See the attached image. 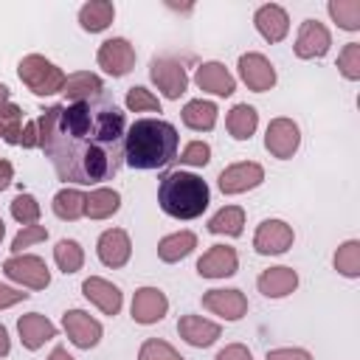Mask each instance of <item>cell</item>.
I'll use <instances>...</instances> for the list:
<instances>
[{
  "mask_svg": "<svg viewBox=\"0 0 360 360\" xmlns=\"http://www.w3.org/2000/svg\"><path fill=\"white\" fill-rule=\"evenodd\" d=\"M211 233H225V236H239L245 231V211L239 205H222L211 219H208Z\"/></svg>",
  "mask_w": 360,
  "mask_h": 360,
  "instance_id": "31",
  "label": "cell"
},
{
  "mask_svg": "<svg viewBox=\"0 0 360 360\" xmlns=\"http://www.w3.org/2000/svg\"><path fill=\"white\" fill-rule=\"evenodd\" d=\"M301 146V129L292 118H273L267 124V132H264V149L278 158V160H290Z\"/></svg>",
  "mask_w": 360,
  "mask_h": 360,
  "instance_id": "8",
  "label": "cell"
},
{
  "mask_svg": "<svg viewBox=\"0 0 360 360\" xmlns=\"http://www.w3.org/2000/svg\"><path fill=\"white\" fill-rule=\"evenodd\" d=\"M329 45H332V34L323 22L304 20L298 25V37H295V56L298 59H321V56H326Z\"/></svg>",
  "mask_w": 360,
  "mask_h": 360,
  "instance_id": "14",
  "label": "cell"
},
{
  "mask_svg": "<svg viewBox=\"0 0 360 360\" xmlns=\"http://www.w3.org/2000/svg\"><path fill=\"white\" fill-rule=\"evenodd\" d=\"M239 267V256L228 245H211L200 259H197V273L202 278H228Z\"/></svg>",
  "mask_w": 360,
  "mask_h": 360,
  "instance_id": "16",
  "label": "cell"
},
{
  "mask_svg": "<svg viewBox=\"0 0 360 360\" xmlns=\"http://www.w3.org/2000/svg\"><path fill=\"white\" fill-rule=\"evenodd\" d=\"M39 202H37V197L34 194H17L14 200H11V217L25 228V225H37V219H39Z\"/></svg>",
  "mask_w": 360,
  "mask_h": 360,
  "instance_id": "37",
  "label": "cell"
},
{
  "mask_svg": "<svg viewBox=\"0 0 360 360\" xmlns=\"http://www.w3.org/2000/svg\"><path fill=\"white\" fill-rule=\"evenodd\" d=\"M335 270L346 278H357L360 276V242L357 239H346L338 250H335Z\"/></svg>",
  "mask_w": 360,
  "mask_h": 360,
  "instance_id": "34",
  "label": "cell"
},
{
  "mask_svg": "<svg viewBox=\"0 0 360 360\" xmlns=\"http://www.w3.org/2000/svg\"><path fill=\"white\" fill-rule=\"evenodd\" d=\"M17 332H20V340H22V346H25L28 352H37V349H42L48 340L56 338V326H53L45 315H39V312L22 315V318L17 321Z\"/></svg>",
  "mask_w": 360,
  "mask_h": 360,
  "instance_id": "23",
  "label": "cell"
},
{
  "mask_svg": "<svg viewBox=\"0 0 360 360\" xmlns=\"http://www.w3.org/2000/svg\"><path fill=\"white\" fill-rule=\"evenodd\" d=\"M217 115H219L217 104H214V101H205V98H191V101L183 107V124H186L188 129H194V132H208V129H214Z\"/></svg>",
  "mask_w": 360,
  "mask_h": 360,
  "instance_id": "28",
  "label": "cell"
},
{
  "mask_svg": "<svg viewBox=\"0 0 360 360\" xmlns=\"http://www.w3.org/2000/svg\"><path fill=\"white\" fill-rule=\"evenodd\" d=\"M82 292H84V298H87L90 304H96L104 315H118V312H121L124 295H121V290H118L112 281H107V278H101V276H90V278H84Z\"/></svg>",
  "mask_w": 360,
  "mask_h": 360,
  "instance_id": "18",
  "label": "cell"
},
{
  "mask_svg": "<svg viewBox=\"0 0 360 360\" xmlns=\"http://www.w3.org/2000/svg\"><path fill=\"white\" fill-rule=\"evenodd\" d=\"M3 236H6V225H3V219H0V242H3Z\"/></svg>",
  "mask_w": 360,
  "mask_h": 360,
  "instance_id": "50",
  "label": "cell"
},
{
  "mask_svg": "<svg viewBox=\"0 0 360 360\" xmlns=\"http://www.w3.org/2000/svg\"><path fill=\"white\" fill-rule=\"evenodd\" d=\"M158 202H160V211L174 219H197L211 202V188L202 177L177 169L160 180Z\"/></svg>",
  "mask_w": 360,
  "mask_h": 360,
  "instance_id": "3",
  "label": "cell"
},
{
  "mask_svg": "<svg viewBox=\"0 0 360 360\" xmlns=\"http://www.w3.org/2000/svg\"><path fill=\"white\" fill-rule=\"evenodd\" d=\"M132 321L141 323V326H149V323H158L166 318L169 312V298L163 290L158 287H138L135 295H132Z\"/></svg>",
  "mask_w": 360,
  "mask_h": 360,
  "instance_id": "13",
  "label": "cell"
},
{
  "mask_svg": "<svg viewBox=\"0 0 360 360\" xmlns=\"http://www.w3.org/2000/svg\"><path fill=\"white\" fill-rule=\"evenodd\" d=\"M239 79L253 90V93H267L276 84V68L264 53L248 51L239 56Z\"/></svg>",
  "mask_w": 360,
  "mask_h": 360,
  "instance_id": "11",
  "label": "cell"
},
{
  "mask_svg": "<svg viewBox=\"0 0 360 360\" xmlns=\"http://www.w3.org/2000/svg\"><path fill=\"white\" fill-rule=\"evenodd\" d=\"M96 62H98V68L104 73H110L112 79H121L135 68V48L124 37H110V39H104L98 45Z\"/></svg>",
  "mask_w": 360,
  "mask_h": 360,
  "instance_id": "7",
  "label": "cell"
},
{
  "mask_svg": "<svg viewBox=\"0 0 360 360\" xmlns=\"http://www.w3.org/2000/svg\"><path fill=\"white\" fill-rule=\"evenodd\" d=\"M3 273L11 281H17V284H22L28 290H45L51 284L48 264L39 256H34V253H14V256H8L3 262Z\"/></svg>",
  "mask_w": 360,
  "mask_h": 360,
  "instance_id": "5",
  "label": "cell"
},
{
  "mask_svg": "<svg viewBox=\"0 0 360 360\" xmlns=\"http://www.w3.org/2000/svg\"><path fill=\"white\" fill-rule=\"evenodd\" d=\"M292 225H287L284 219H262L253 233V248L262 256H281L292 248Z\"/></svg>",
  "mask_w": 360,
  "mask_h": 360,
  "instance_id": "9",
  "label": "cell"
},
{
  "mask_svg": "<svg viewBox=\"0 0 360 360\" xmlns=\"http://www.w3.org/2000/svg\"><path fill=\"white\" fill-rule=\"evenodd\" d=\"M11 180H14V166H11L6 158H0V191H3V188H8V186H11Z\"/></svg>",
  "mask_w": 360,
  "mask_h": 360,
  "instance_id": "46",
  "label": "cell"
},
{
  "mask_svg": "<svg viewBox=\"0 0 360 360\" xmlns=\"http://www.w3.org/2000/svg\"><path fill=\"white\" fill-rule=\"evenodd\" d=\"M51 208H53V214H56L59 219L73 222V219L84 217V194H82L79 188H68V186H65L62 191L53 194Z\"/></svg>",
  "mask_w": 360,
  "mask_h": 360,
  "instance_id": "30",
  "label": "cell"
},
{
  "mask_svg": "<svg viewBox=\"0 0 360 360\" xmlns=\"http://www.w3.org/2000/svg\"><path fill=\"white\" fill-rule=\"evenodd\" d=\"M62 329H65V335L70 338V343L79 346V349H93V346H98V340H101V335H104L101 323H98L90 312H84V309H68V312L62 315Z\"/></svg>",
  "mask_w": 360,
  "mask_h": 360,
  "instance_id": "10",
  "label": "cell"
},
{
  "mask_svg": "<svg viewBox=\"0 0 360 360\" xmlns=\"http://www.w3.org/2000/svg\"><path fill=\"white\" fill-rule=\"evenodd\" d=\"M194 84L214 96H231L236 90V79L222 62H202L194 73Z\"/></svg>",
  "mask_w": 360,
  "mask_h": 360,
  "instance_id": "22",
  "label": "cell"
},
{
  "mask_svg": "<svg viewBox=\"0 0 360 360\" xmlns=\"http://www.w3.org/2000/svg\"><path fill=\"white\" fill-rule=\"evenodd\" d=\"M53 262H56V267H59L65 276H70V273L82 270V264H84V250H82V245H79L76 239H59L56 248H53Z\"/></svg>",
  "mask_w": 360,
  "mask_h": 360,
  "instance_id": "32",
  "label": "cell"
},
{
  "mask_svg": "<svg viewBox=\"0 0 360 360\" xmlns=\"http://www.w3.org/2000/svg\"><path fill=\"white\" fill-rule=\"evenodd\" d=\"M39 149L65 183L112 180L124 166L127 118L110 98L53 104L37 118Z\"/></svg>",
  "mask_w": 360,
  "mask_h": 360,
  "instance_id": "1",
  "label": "cell"
},
{
  "mask_svg": "<svg viewBox=\"0 0 360 360\" xmlns=\"http://www.w3.org/2000/svg\"><path fill=\"white\" fill-rule=\"evenodd\" d=\"M253 25L267 42H281L287 37V31H290V17L278 3H264V6L256 8Z\"/></svg>",
  "mask_w": 360,
  "mask_h": 360,
  "instance_id": "20",
  "label": "cell"
},
{
  "mask_svg": "<svg viewBox=\"0 0 360 360\" xmlns=\"http://www.w3.org/2000/svg\"><path fill=\"white\" fill-rule=\"evenodd\" d=\"M124 104L129 112H160V98L152 90H146L143 84L129 87L124 96Z\"/></svg>",
  "mask_w": 360,
  "mask_h": 360,
  "instance_id": "36",
  "label": "cell"
},
{
  "mask_svg": "<svg viewBox=\"0 0 360 360\" xmlns=\"http://www.w3.org/2000/svg\"><path fill=\"white\" fill-rule=\"evenodd\" d=\"M194 248H197V236L191 231H174L158 242V259L166 264H174L180 259H186Z\"/></svg>",
  "mask_w": 360,
  "mask_h": 360,
  "instance_id": "27",
  "label": "cell"
},
{
  "mask_svg": "<svg viewBox=\"0 0 360 360\" xmlns=\"http://www.w3.org/2000/svg\"><path fill=\"white\" fill-rule=\"evenodd\" d=\"M25 298H28V292H22V290L8 287V284L0 281V309H8V307H14V304H20Z\"/></svg>",
  "mask_w": 360,
  "mask_h": 360,
  "instance_id": "44",
  "label": "cell"
},
{
  "mask_svg": "<svg viewBox=\"0 0 360 360\" xmlns=\"http://www.w3.org/2000/svg\"><path fill=\"white\" fill-rule=\"evenodd\" d=\"M96 253H98V259H101L104 267H112V270L124 267L129 262V256H132L129 233L124 228H107L98 236V242H96Z\"/></svg>",
  "mask_w": 360,
  "mask_h": 360,
  "instance_id": "15",
  "label": "cell"
},
{
  "mask_svg": "<svg viewBox=\"0 0 360 360\" xmlns=\"http://www.w3.org/2000/svg\"><path fill=\"white\" fill-rule=\"evenodd\" d=\"M20 143H22L25 149H34V146H39V135H37V121H28V124L22 127Z\"/></svg>",
  "mask_w": 360,
  "mask_h": 360,
  "instance_id": "45",
  "label": "cell"
},
{
  "mask_svg": "<svg viewBox=\"0 0 360 360\" xmlns=\"http://www.w3.org/2000/svg\"><path fill=\"white\" fill-rule=\"evenodd\" d=\"M225 127H228L231 138H236V141H250V135H253L256 127H259V112H256V107H250V104H236V107H231V112L225 115Z\"/></svg>",
  "mask_w": 360,
  "mask_h": 360,
  "instance_id": "29",
  "label": "cell"
},
{
  "mask_svg": "<svg viewBox=\"0 0 360 360\" xmlns=\"http://www.w3.org/2000/svg\"><path fill=\"white\" fill-rule=\"evenodd\" d=\"M149 79L155 82V87L166 96V98H180L188 87V73L183 68V62L172 59V56H155L149 62Z\"/></svg>",
  "mask_w": 360,
  "mask_h": 360,
  "instance_id": "6",
  "label": "cell"
},
{
  "mask_svg": "<svg viewBox=\"0 0 360 360\" xmlns=\"http://www.w3.org/2000/svg\"><path fill=\"white\" fill-rule=\"evenodd\" d=\"M177 332H180V338L188 346L205 349V346L217 343V338L222 335V326L214 323V321H208V318H202V315H183L177 321Z\"/></svg>",
  "mask_w": 360,
  "mask_h": 360,
  "instance_id": "19",
  "label": "cell"
},
{
  "mask_svg": "<svg viewBox=\"0 0 360 360\" xmlns=\"http://www.w3.org/2000/svg\"><path fill=\"white\" fill-rule=\"evenodd\" d=\"M62 93L68 101H90L104 93V82H101V76H96L90 70H79V73L65 76Z\"/></svg>",
  "mask_w": 360,
  "mask_h": 360,
  "instance_id": "24",
  "label": "cell"
},
{
  "mask_svg": "<svg viewBox=\"0 0 360 360\" xmlns=\"http://www.w3.org/2000/svg\"><path fill=\"white\" fill-rule=\"evenodd\" d=\"M256 287H259V292H262L264 298H287V295L295 292V287H298V273H295L292 267H284V264L267 267V270L259 273Z\"/></svg>",
  "mask_w": 360,
  "mask_h": 360,
  "instance_id": "21",
  "label": "cell"
},
{
  "mask_svg": "<svg viewBox=\"0 0 360 360\" xmlns=\"http://www.w3.org/2000/svg\"><path fill=\"white\" fill-rule=\"evenodd\" d=\"M214 360H253V354H250V349L242 346V343H228L225 349L217 352Z\"/></svg>",
  "mask_w": 360,
  "mask_h": 360,
  "instance_id": "43",
  "label": "cell"
},
{
  "mask_svg": "<svg viewBox=\"0 0 360 360\" xmlns=\"http://www.w3.org/2000/svg\"><path fill=\"white\" fill-rule=\"evenodd\" d=\"M8 349H11V340H8V332H6V326L0 323V357H6V354H8Z\"/></svg>",
  "mask_w": 360,
  "mask_h": 360,
  "instance_id": "47",
  "label": "cell"
},
{
  "mask_svg": "<svg viewBox=\"0 0 360 360\" xmlns=\"http://www.w3.org/2000/svg\"><path fill=\"white\" fill-rule=\"evenodd\" d=\"M45 239H48L45 225H25V228H20V233L14 236L11 250H14V253H22L25 248H31V245H37V242H45Z\"/></svg>",
  "mask_w": 360,
  "mask_h": 360,
  "instance_id": "40",
  "label": "cell"
},
{
  "mask_svg": "<svg viewBox=\"0 0 360 360\" xmlns=\"http://www.w3.org/2000/svg\"><path fill=\"white\" fill-rule=\"evenodd\" d=\"M202 307L225 321H242L248 315V298L242 290H208L202 295Z\"/></svg>",
  "mask_w": 360,
  "mask_h": 360,
  "instance_id": "17",
  "label": "cell"
},
{
  "mask_svg": "<svg viewBox=\"0 0 360 360\" xmlns=\"http://www.w3.org/2000/svg\"><path fill=\"white\" fill-rule=\"evenodd\" d=\"M112 20H115V6L110 0H90L79 8V25L90 34H98V31L110 28Z\"/></svg>",
  "mask_w": 360,
  "mask_h": 360,
  "instance_id": "26",
  "label": "cell"
},
{
  "mask_svg": "<svg viewBox=\"0 0 360 360\" xmlns=\"http://www.w3.org/2000/svg\"><path fill=\"white\" fill-rule=\"evenodd\" d=\"M8 96H11V90H8L6 84H0V104H6V101H8Z\"/></svg>",
  "mask_w": 360,
  "mask_h": 360,
  "instance_id": "49",
  "label": "cell"
},
{
  "mask_svg": "<svg viewBox=\"0 0 360 360\" xmlns=\"http://www.w3.org/2000/svg\"><path fill=\"white\" fill-rule=\"evenodd\" d=\"M17 76L20 82L34 93V96H53L62 93L65 84V73L59 65H53L51 59H45L42 53H28L20 59L17 65Z\"/></svg>",
  "mask_w": 360,
  "mask_h": 360,
  "instance_id": "4",
  "label": "cell"
},
{
  "mask_svg": "<svg viewBox=\"0 0 360 360\" xmlns=\"http://www.w3.org/2000/svg\"><path fill=\"white\" fill-rule=\"evenodd\" d=\"M264 180V169L253 160H239V163H231L228 169L219 172L217 183H219V191L222 194H242V191H250L256 186H262Z\"/></svg>",
  "mask_w": 360,
  "mask_h": 360,
  "instance_id": "12",
  "label": "cell"
},
{
  "mask_svg": "<svg viewBox=\"0 0 360 360\" xmlns=\"http://www.w3.org/2000/svg\"><path fill=\"white\" fill-rule=\"evenodd\" d=\"M48 360H73V357L68 354V349H65V346H56V349L48 354Z\"/></svg>",
  "mask_w": 360,
  "mask_h": 360,
  "instance_id": "48",
  "label": "cell"
},
{
  "mask_svg": "<svg viewBox=\"0 0 360 360\" xmlns=\"http://www.w3.org/2000/svg\"><path fill=\"white\" fill-rule=\"evenodd\" d=\"M326 11L343 31L360 28V0H329Z\"/></svg>",
  "mask_w": 360,
  "mask_h": 360,
  "instance_id": "33",
  "label": "cell"
},
{
  "mask_svg": "<svg viewBox=\"0 0 360 360\" xmlns=\"http://www.w3.org/2000/svg\"><path fill=\"white\" fill-rule=\"evenodd\" d=\"M180 135L163 118H138L124 135V163L132 169H163L177 155Z\"/></svg>",
  "mask_w": 360,
  "mask_h": 360,
  "instance_id": "2",
  "label": "cell"
},
{
  "mask_svg": "<svg viewBox=\"0 0 360 360\" xmlns=\"http://www.w3.org/2000/svg\"><path fill=\"white\" fill-rule=\"evenodd\" d=\"M264 360H312V354L298 346H278V349H270Z\"/></svg>",
  "mask_w": 360,
  "mask_h": 360,
  "instance_id": "42",
  "label": "cell"
},
{
  "mask_svg": "<svg viewBox=\"0 0 360 360\" xmlns=\"http://www.w3.org/2000/svg\"><path fill=\"white\" fill-rule=\"evenodd\" d=\"M138 360H186L172 343L160 340V338H149L141 343L138 349Z\"/></svg>",
  "mask_w": 360,
  "mask_h": 360,
  "instance_id": "38",
  "label": "cell"
},
{
  "mask_svg": "<svg viewBox=\"0 0 360 360\" xmlns=\"http://www.w3.org/2000/svg\"><path fill=\"white\" fill-rule=\"evenodd\" d=\"M121 208V194L115 188L98 186L90 194H84V217L90 219H107Z\"/></svg>",
  "mask_w": 360,
  "mask_h": 360,
  "instance_id": "25",
  "label": "cell"
},
{
  "mask_svg": "<svg viewBox=\"0 0 360 360\" xmlns=\"http://www.w3.org/2000/svg\"><path fill=\"white\" fill-rule=\"evenodd\" d=\"M20 135H22V110L11 101L0 104V138L11 146L20 143Z\"/></svg>",
  "mask_w": 360,
  "mask_h": 360,
  "instance_id": "35",
  "label": "cell"
},
{
  "mask_svg": "<svg viewBox=\"0 0 360 360\" xmlns=\"http://www.w3.org/2000/svg\"><path fill=\"white\" fill-rule=\"evenodd\" d=\"M338 70L343 79L357 82L360 79V42H346L338 53Z\"/></svg>",
  "mask_w": 360,
  "mask_h": 360,
  "instance_id": "39",
  "label": "cell"
},
{
  "mask_svg": "<svg viewBox=\"0 0 360 360\" xmlns=\"http://www.w3.org/2000/svg\"><path fill=\"white\" fill-rule=\"evenodd\" d=\"M208 160H211V146L205 141H191L180 152V163H186V166H205Z\"/></svg>",
  "mask_w": 360,
  "mask_h": 360,
  "instance_id": "41",
  "label": "cell"
}]
</instances>
